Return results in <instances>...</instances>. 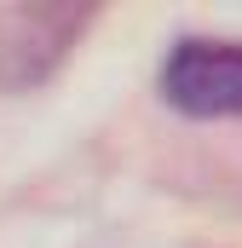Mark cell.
<instances>
[{"instance_id": "cell-1", "label": "cell", "mask_w": 242, "mask_h": 248, "mask_svg": "<svg viewBox=\"0 0 242 248\" xmlns=\"http://www.w3.org/2000/svg\"><path fill=\"white\" fill-rule=\"evenodd\" d=\"M156 87L190 122H242V41L179 35L156 69Z\"/></svg>"}, {"instance_id": "cell-2", "label": "cell", "mask_w": 242, "mask_h": 248, "mask_svg": "<svg viewBox=\"0 0 242 248\" xmlns=\"http://www.w3.org/2000/svg\"><path fill=\"white\" fill-rule=\"evenodd\" d=\"M92 12L75 6H12L0 12V93H29L58 69Z\"/></svg>"}]
</instances>
